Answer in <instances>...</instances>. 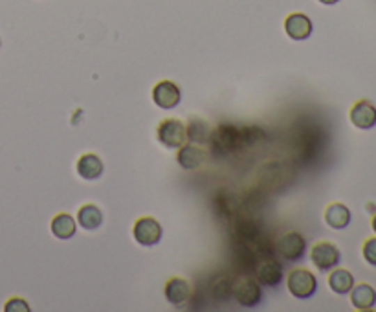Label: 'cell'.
<instances>
[{"mask_svg": "<svg viewBox=\"0 0 376 312\" xmlns=\"http://www.w3.org/2000/svg\"><path fill=\"white\" fill-rule=\"evenodd\" d=\"M263 131L257 127H237V125H219L211 132L210 146L213 156L226 158V156L235 155L239 151L250 149L257 141L263 140Z\"/></svg>", "mask_w": 376, "mask_h": 312, "instance_id": "6da1fadb", "label": "cell"}, {"mask_svg": "<svg viewBox=\"0 0 376 312\" xmlns=\"http://www.w3.org/2000/svg\"><path fill=\"white\" fill-rule=\"evenodd\" d=\"M286 287H288V292L297 299H308L316 294L318 279L306 268H294L286 277Z\"/></svg>", "mask_w": 376, "mask_h": 312, "instance_id": "7a4b0ae2", "label": "cell"}, {"mask_svg": "<svg viewBox=\"0 0 376 312\" xmlns=\"http://www.w3.org/2000/svg\"><path fill=\"white\" fill-rule=\"evenodd\" d=\"M156 136L162 146L167 149H180L184 143H187L186 125L176 118H166L158 123Z\"/></svg>", "mask_w": 376, "mask_h": 312, "instance_id": "3957f363", "label": "cell"}, {"mask_svg": "<svg viewBox=\"0 0 376 312\" xmlns=\"http://www.w3.org/2000/svg\"><path fill=\"white\" fill-rule=\"evenodd\" d=\"M311 261L314 267L321 272H329L332 268H336L341 261V252L336 244L329 241L316 242L311 250Z\"/></svg>", "mask_w": 376, "mask_h": 312, "instance_id": "277c9868", "label": "cell"}, {"mask_svg": "<svg viewBox=\"0 0 376 312\" xmlns=\"http://www.w3.org/2000/svg\"><path fill=\"white\" fill-rule=\"evenodd\" d=\"M276 252L286 259V261L297 263L303 259L306 252V241L305 237L297 232H288L281 235L276 242Z\"/></svg>", "mask_w": 376, "mask_h": 312, "instance_id": "5b68a950", "label": "cell"}, {"mask_svg": "<svg viewBox=\"0 0 376 312\" xmlns=\"http://www.w3.org/2000/svg\"><path fill=\"white\" fill-rule=\"evenodd\" d=\"M162 224L152 217H140L132 226V235L134 241L141 247H155L162 239Z\"/></svg>", "mask_w": 376, "mask_h": 312, "instance_id": "8992f818", "label": "cell"}, {"mask_svg": "<svg viewBox=\"0 0 376 312\" xmlns=\"http://www.w3.org/2000/svg\"><path fill=\"white\" fill-rule=\"evenodd\" d=\"M233 288V297L237 299V303L241 305V307L246 309H253L257 307L263 299V290H261V283L257 281V279H250V277H246V279H241V281L237 283Z\"/></svg>", "mask_w": 376, "mask_h": 312, "instance_id": "52a82bcc", "label": "cell"}, {"mask_svg": "<svg viewBox=\"0 0 376 312\" xmlns=\"http://www.w3.org/2000/svg\"><path fill=\"white\" fill-rule=\"evenodd\" d=\"M182 100V92L178 88L175 81L164 79L158 81L152 88V101H155L156 105L164 109V111H171V109H175Z\"/></svg>", "mask_w": 376, "mask_h": 312, "instance_id": "ba28073f", "label": "cell"}, {"mask_svg": "<svg viewBox=\"0 0 376 312\" xmlns=\"http://www.w3.org/2000/svg\"><path fill=\"white\" fill-rule=\"evenodd\" d=\"M166 297L167 302L176 309L186 307L187 303L191 302L193 297V288H191V283L184 277H171L169 281L166 283Z\"/></svg>", "mask_w": 376, "mask_h": 312, "instance_id": "9c48e42d", "label": "cell"}, {"mask_svg": "<svg viewBox=\"0 0 376 312\" xmlns=\"http://www.w3.org/2000/svg\"><path fill=\"white\" fill-rule=\"evenodd\" d=\"M283 267L281 263H277L276 259H261L259 265L256 267V279L261 283L263 287L276 288L281 285L283 281Z\"/></svg>", "mask_w": 376, "mask_h": 312, "instance_id": "30bf717a", "label": "cell"}, {"mask_svg": "<svg viewBox=\"0 0 376 312\" xmlns=\"http://www.w3.org/2000/svg\"><path fill=\"white\" fill-rule=\"evenodd\" d=\"M351 123L361 131H369L376 127V107L369 100H360L351 107L349 112Z\"/></svg>", "mask_w": 376, "mask_h": 312, "instance_id": "8fae6325", "label": "cell"}, {"mask_svg": "<svg viewBox=\"0 0 376 312\" xmlns=\"http://www.w3.org/2000/svg\"><path fill=\"white\" fill-rule=\"evenodd\" d=\"M176 160L180 164L182 169L186 171H195V169H201L204 164L207 162V153L202 149L201 146L196 143H184L178 151Z\"/></svg>", "mask_w": 376, "mask_h": 312, "instance_id": "7c38bea8", "label": "cell"}, {"mask_svg": "<svg viewBox=\"0 0 376 312\" xmlns=\"http://www.w3.org/2000/svg\"><path fill=\"white\" fill-rule=\"evenodd\" d=\"M286 36L294 40H305L312 36V20L303 13H292L285 19Z\"/></svg>", "mask_w": 376, "mask_h": 312, "instance_id": "4fadbf2b", "label": "cell"}, {"mask_svg": "<svg viewBox=\"0 0 376 312\" xmlns=\"http://www.w3.org/2000/svg\"><path fill=\"white\" fill-rule=\"evenodd\" d=\"M351 303L352 307L358 311H371L376 305V290L367 285V283H360L351 288Z\"/></svg>", "mask_w": 376, "mask_h": 312, "instance_id": "5bb4252c", "label": "cell"}, {"mask_svg": "<svg viewBox=\"0 0 376 312\" xmlns=\"http://www.w3.org/2000/svg\"><path fill=\"white\" fill-rule=\"evenodd\" d=\"M325 222L332 230H345L351 224V210L341 202H332L325 210Z\"/></svg>", "mask_w": 376, "mask_h": 312, "instance_id": "9a60e30c", "label": "cell"}, {"mask_svg": "<svg viewBox=\"0 0 376 312\" xmlns=\"http://www.w3.org/2000/svg\"><path fill=\"white\" fill-rule=\"evenodd\" d=\"M77 175L85 180H97L103 175V162L94 153H86L77 160Z\"/></svg>", "mask_w": 376, "mask_h": 312, "instance_id": "2e32d148", "label": "cell"}, {"mask_svg": "<svg viewBox=\"0 0 376 312\" xmlns=\"http://www.w3.org/2000/svg\"><path fill=\"white\" fill-rule=\"evenodd\" d=\"M211 132L213 129L210 127L206 120L202 118H189L186 125V134H187V141L191 143H196V146H204V143H210Z\"/></svg>", "mask_w": 376, "mask_h": 312, "instance_id": "e0dca14e", "label": "cell"}, {"mask_svg": "<svg viewBox=\"0 0 376 312\" xmlns=\"http://www.w3.org/2000/svg\"><path fill=\"white\" fill-rule=\"evenodd\" d=\"M75 232H77V221L68 213H59L52 219V233L61 241L72 239Z\"/></svg>", "mask_w": 376, "mask_h": 312, "instance_id": "ac0fdd59", "label": "cell"}, {"mask_svg": "<svg viewBox=\"0 0 376 312\" xmlns=\"http://www.w3.org/2000/svg\"><path fill=\"white\" fill-rule=\"evenodd\" d=\"M329 287L332 288V292L345 296L354 287V276L345 268H332V272L329 274Z\"/></svg>", "mask_w": 376, "mask_h": 312, "instance_id": "d6986e66", "label": "cell"}, {"mask_svg": "<svg viewBox=\"0 0 376 312\" xmlns=\"http://www.w3.org/2000/svg\"><path fill=\"white\" fill-rule=\"evenodd\" d=\"M103 222V213L95 204H85L77 212V224L85 230H97Z\"/></svg>", "mask_w": 376, "mask_h": 312, "instance_id": "ffe728a7", "label": "cell"}, {"mask_svg": "<svg viewBox=\"0 0 376 312\" xmlns=\"http://www.w3.org/2000/svg\"><path fill=\"white\" fill-rule=\"evenodd\" d=\"M215 201L217 212L221 213V217H233L239 212V202L235 201V196L231 195V193L222 192Z\"/></svg>", "mask_w": 376, "mask_h": 312, "instance_id": "44dd1931", "label": "cell"}, {"mask_svg": "<svg viewBox=\"0 0 376 312\" xmlns=\"http://www.w3.org/2000/svg\"><path fill=\"white\" fill-rule=\"evenodd\" d=\"M361 254H363V259H366L371 267H376V237H369V239L363 242Z\"/></svg>", "mask_w": 376, "mask_h": 312, "instance_id": "7402d4cb", "label": "cell"}, {"mask_svg": "<svg viewBox=\"0 0 376 312\" xmlns=\"http://www.w3.org/2000/svg\"><path fill=\"white\" fill-rule=\"evenodd\" d=\"M4 311L6 312H28L30 311V305H28V302L22 299V297H11V299L6 302Z\"/></svg>", "mask_w": 376, "mask_h": 312, "instance_id": "603a6c76", "label": "cell"}, {"mask_svg": "<svg viewBox=\"0 0 376 312\" xmlns=\"http://www.w3.org/2000/svg\"><path fill=\"white\" fill-rule=\"evenodd\" d=\"M222 290H224L228 296L231 294V285H230V281L226 279V277H219V279H217V287L213 288V296H215L217 299H226V296L222 294Z\"/></svg>", "mask_w": 376, "mask_h": 312, "instance_id": "cb8c5ba5", "label": "cell"}, {"mask_svg": "<svg viewBox=\"0 0 376 312\" xmlns=\"http://www.w3.org/2000/svg\"><path fill=\"white\" fill-rule=\"evenodd\" d=\"M321 4H325V6H332V4H338L340 0H320Z\"/></svg>", "mask_w": 376, "mask_h": 312, "instance_id": "d4e9b609", "label": "cell"}, {"mask_svg": "<svg viewBox=\"0 0 376 312\" xmlns=\"http://www.w3.org/2000/svg\"><path fill=\"white\" fill-rule=\"evenodd\" d=\"M373 230H375V233H376V213L373 215Z\"/></svg>", "mask_w": 376, "mask_h": 312, "instance_id": "484cf974", "label": "cell"}]
</instances>
